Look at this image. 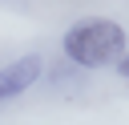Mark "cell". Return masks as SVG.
I'll return each instance as SVG.
<instances>
[{
  "label": "cell",
  "mask_w": 129,
  "mask_h": 125,
  "mask_svg": "<svg viewBox=\"0 0 129 125\" xmlns=\"http://www.w3.org/2000/svg\"><path fill=\"white\" fill-rule=\"evenodd\" d=\"M60 52L77 69H109V65L117 69V60L129 52V36L109 16H85L64 32Z\"/></svg>",
  "instance_id": "6da1fadb"
},
{
  "label": "cell",
  "mask_w": 129,
  "mask_h": 125,
  "mask_svg": "<svg viewBox=\"0 0 129 125\" xmlns=\"http://www.w3.org/2000/svg\"><path fill=\"white\" fill-rule=\"evenodd\" d=\"M40 77H44V56L40 52H24V56L8 60L0 69V101H12L20 93H28Z\"/></svg>",
  "instance_id": "7a4b0ae2"
},
{
  "label": "cell",
  "mask_w": 129,
  "mask_h": 125,
  "mask_svg": "<svg viewBox=\"0 0 129 125\" xmlns=\"http://www.w3.org/2000/svg\"><path fill=\"white\" fill-rule=\"evenodd\" d=\"M117 73H121V77H125V81H129V52H125V56H121V60H117Z\"/></svg>",
  "instance_id": "3957f363"
}]
</instances>
